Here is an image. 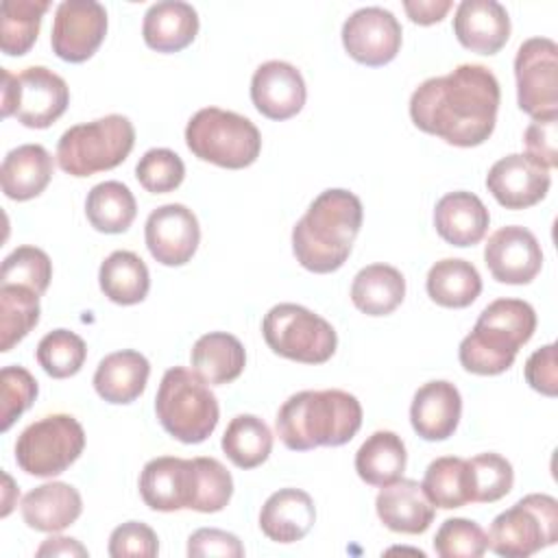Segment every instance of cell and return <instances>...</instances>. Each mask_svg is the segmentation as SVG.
Masks as SVG:
<instances>
[{"instance_id": "obj_1", "label": "cell", "mask_w": 558, "mask_h": 558, "mask_svg": "<svg viewBox=\"0 0 558 558\" xmlns=\"http://www.w3.org/2000/svg\"><path fill=\"white\" fill-rule=\"evenodd\" d=\"M499 100L497 76L486 65L462 63L412 92L410 118L423 133L471 148L493 135Z\"/></svg>"}, {"instance_id": "obj_2", "label": "cell", "mask_w": 558, "mask_h": 558, "mask_svg": "<svg viewBox=\"0 0 558 558\" xmlns=\"http://www.w3.org/2000/svg\"><path fill=\"white\" fill-rule=\"evenodd\" d=\"M362 218L364 209L353 192L342 187L320 192L292 229L296 262L316 275L342 268L360 233Z\"/></svg>"}, {"instance_id": "obj_3", "label": "cell", "mask_w": 558, "mask_h": 558, "mask_svg": "<svg viewBox=\"0 0 558 558\" xmlns=\"http://www.w3.org/2000/svg\"><path fill=\"white\" fill-rule=\"evenodd\" d=\"M277 436L292 451L340 447L362 427V405L355 395L329 390H301L277 412Z\"/></svg>"}, {"instance_id": "obj_4", "label": "cell", "mask_w": 558, "mask_h": 558, "mask_svg": "<svg viewBox=\"0 0 558 558\" xmlns=\"http://www.w3.org/2000/svg\"><path fill=\"white\" fill-rule=\"evenodd\" d=\"M536 312L521 299H497L488 303L462 338L458 357L473 375H499L508 371L519 349L534 336Z\"/></svg>"}, {"instance_id": "obj_5", "label": "cell", "mask_w": 558, "mask_h": 558, "mask_svg": "<svg viewBox=\"0 0 558 558\" xmlns=\"http://www.w3.org/2000/svg\"><path fill=\"white\" fill-rule=\"evenodd\" d=\"M155 414L172 438L196 445L214 434L220 408L216 395L194 371L172 366L157 388Z\"/></svg>"}, {"instance_id": "obj_6", "label": "cell", "mask_w": 558, "mask_h": 558, "mask_svg": "<svg viewBox=\"0 0 558 558\" xmlns=\"http://www.w3.org/2000/svg\"><path fill=\"white\" fill-rule=\"evenodd\" d=\"M135 144V126L111 113L70 126L57 142V163L72 177H92L120 166Z\"/></svg>"}, {"instance_id": "obj_7", "label": "cell", "mask_w": 558, "mask_h": 558, "mask_svg": "<svg viewBox=\"0 0 558 558\" xmlns=\"http://www.w3.org/2000/svg\"><path fill=\"white\" fill-rule=\"evenodd\" d=\"M185 144L203 161L240 170L259 157L262 135L248 118L220 107H205L190 118Z\"/></svg>"}, {"instance_id": "obj_8", "label": "cell", "mask_w": 558, "mask_h": 558, "mask_svg": "<svg viewBox=\"0 0 558 558\" xmlns=\"http://www.w3.org/2000/svg\"><path fill=\"white\" fill-rule=\"evenodd\" d=\"M488 547L497 556L527 558L558 541V501L532 493L499 512L488 530Z\"/></svg>"}, {"instance_id": "obj_9", "label": "cell", "mask_w": 558, "mask_h": 558, "mask_svg": "<svg viewBox=\"0 0 558 558\" xmlns=\"http://www.w3.org/2000/svg\"><path fill=\"white\" fill-rule=\"evenodd\" d=\"M262 333L272 353L301 364H325L338 347L331 323L296 303L270 307L264 316Z\"/></svg>"}, {"instance_id": "obj_10", "label": "cell", "mask_w": 558, "mask_h": 558, "mask_svg": "<svg viewBox=\"0 0 558 558\" xmlns=\"http://www.w3.org/2000/svg\"><path fill=\"white\" fill-rule=\"evenodd\" d=\"M83 449V425L72 414H48L17 436L15 462L28 475L54 477L74 464Z\"/></svg>"}, {"instance_id": "obj_11", "label": "cell", "mask_w": 558, "mask_h": 558, "mask_svg": "<svg viewBox=\"0 0 558 558\" xmlns=\"http://www.w3.org/2000/svg\"><path fill=\"white\" fill-rule=\"evenodd\" d=\"M517 102L534 118L558 116V46L549 37L525 39L514 57Z\"/></svg>"}, {"instance_id": "obj_12", "label": "cell", "mask_w": 558, "mask_h": 558, "mask_svg": "<svg viewBox=\"0 0 558 558\" xmlns=\"http://www.w3.org/2000/svg\"><path fill=\"white\" fill-rule=\"evenodd\" d=\"M107 35V11L96 0H63L52 20V52L68 63H83Z\"/></svg>"}, {"instance_id": "obj_13", "label": "cell", "mask_w": 558, "mask_h": 558, "mask_svg": "<svg viewBox=\"0 0 558 558\" xmlns=\"http://www.w3.org/2000/svg\"><path fill=\"white\" fill-rule=\"evenodd\" d=\"M399 20L381 7H362L342 24V46L351 59L368 68L390 63L401 48Z\"/></svg>"}, {"instance_id": "obj_14", "label": "cell", "mask_w": 558, "mask_h": 558, "mask_svg": "<svg viewBox=\"0 0 558 558\" xmlns=\"http://www.w3.org/2000/svg\"><path fill=\"white\" fill-rule=\"evenodd\" d=\"M140 495L150 510H194L198 495L196 460L174 456H159L148 460L140 473Z\"/></svg>"}, {"instance_id": "obj_15", "label": "cell", "mask_w": 558, "mask_h": 558, "mask_svg": "<svg viewBox=\"0 0 558 558\" xmlns=\"http://www.w3.org/2000/svg\"><path fill=\"white\" fill-rule=\"evenodd\" d=\"M144 240L155 262L163 266H183L198 248L201 227L192 209L181 203H168L148 214Z\"/></svg>"}, {"instance_id": "obj_16", "label": "cell", "mask_w": 558, "mask_h": 558, "mask_svg": "<svg viewBox=\"0 0 558 558\" xmlns=\"http://www.w3.org/2000/svg\"><path fill=\"white\" fill-rule=\"evenodd\" d=\"M484 262L495 281L523 286L541 272L543 251L530 229L508 225L488 238L484 246Z\"/></svg>"}, {"instance_id": "obj_17", "label": "cell", "mask_w": 558, "mask_h": 558, "mask_svg": "<svg viewBox=\"0 0 558 558\" xmlns=\"http://www.w3.org/2000/svg\"><path fill=\"white\" fill-rule=\"evenodd\" d=\"M70 105L68 83L44 65H31L17 74L15 118L28 129H48Z\"/></svg>"}, {"instance_id": "obj_18", "label": "cell", "mask_w": 558, "mask_h": 558, "mask_svg": "<svg viewBox=\"0 0 558 558\" xmlns=\"http://www.w3.org/2000/svg\"><path fill=\"white\" fill-rule=\"evenodd\" d=\"M549 185V170L541 168L523 153L497 159L486 174L488 192L506 209H525L541 203L547 196Z\"/></svg>"}, {"instance_id": "obj_19", "label": "cell", "mask_w": 558, "mask_h": 558, "mask_svg": "<svg viewBox=\"0 0 558 558\" xmlns=\"http://www.w3.org/2000/svg\"><path fill=\"white\" fill-rule=\"evenodd\" d=\"M305 98V81L292 63L266 61L253 72L251 100L262 116L288 120L303 109Z\"/></svg>"}, {"instance_id": "obj_20", "label": "cell", "mask_w": 558, "mask_h": 558, "mask_svg": "<svg viewBox=\"0 0 558 558\" xmlns=\"http://www.w3.org/2000/svg\"><path fill=\"white\" fill-rule=\"evenodd\" d=\"M453 35L471 52L495 54L510 37V15L497 0H462L453 15Z\"/></svg>"}, {"instance_id": "obj_21", "label": "cell", "mask_w": 558, "mask_h": 558, "mask_svg": "<svg viewBox=\"0 0 558 558\" xmlns=\"http://www.w3.org/2000/svg\"><path fill=\"white\" fill-rule=\"evenodd\" d=\"M462 414L460 390L445 379L423 384L410 405L412 429L423 440H447L453 436Z\"/></svg>"}, {"instance_id": "obj_22", "label": "cell", "mask_w": 558, "mask_h": 558, "mask_svg": "<svg viewBox=\"0 0 558 558\" xmlns=\"http://www.w3.org/2000/svg\"><path fill=\"white\" fill-rule=\"evenodd\" d=\"M375 510L379 521L399 534H423L436 514L423 486L416 480L403 477L381 486L375 499Z\"/></svg>"}, {"instance_id": "obj_23", "label": "cell", "mask_w": 558, "mask_h": 558, "mask_svg": "<svg viewBox=\"0 0 558 558\" xmlns=\"http://www.w3.org/2000/svg\"><path fill=\"white\" fill-rule=\"evenodd\" d=\"M490 225V214L473 192H449L434 207L436 233L451 246L477 244Z\"/></svg>"}, {"instance_id": "obj_24", "label": "cell", "mask_w": 558, "mask_h": 558, "mask_svg": "<svg viewBox=\"0 0 558 558\" xmlns=\"http://www.w3.org/2000/svg\"><path fill=\"white\" fill-rule=\"evenodd\" d=\"M316 521L314 499L301 488H279L259 510V527L275 543L301 541Z\"/></svg>"}, {"instance_id": "obj_25", "label": "cell", "mask_w": 558, "mask_h": 558, "mask_svg": "<svg viewBox=\"0 0 558 558\" xmlns=\"http://www.w3.org/2000/svg\"><path fill=\"white\" fill-rule=\"evenodd\" d=\"M83 512V499L72 484L48 482L22 499V519L37 532H61Z\"/></svg>"}, {"instance_id": "obj_26", "label": "cell", "mask_w": 558, "mask_h": 558, "mask_svg": "<svg viewBox=\"0 0 558 558\" xmlns=\"http://www.w3.org/2000/svg\"><path fill=\"white\" fill-rule=\"evenodd\" d=\"M198 33V13L181 0H161L148 7L142 22V35L148 48L157 52H179L187 48Z\"/></svg>"}, {"instance_id": "obj_27", "label": "cell", "mask_w": 558, "mask_h": 558, "mask_svg": "<svg viewBox=\"0 0 558 558\" xmlns=\"http://www.w3.org/2000/svg\"><path fill=\"white\" fill-rule=\"evenodd\" d=\"M150 375L148 360L133 349H122L116 353H109L100 360L96 373H94V388L100 399L113 405H126L135 401Z\"/></svg>"}, {"instance_id": "obj_28", "label": "cell", "mask_w": 558, "mask_h": 558, "mask_svg": "<svg viewBox=\"0 0 558 558\" xmlns=\"http://www.w3.org/2000/svg\"><path fill=\"white\" fill-rule=\"evenodd\" d=\"M52 157L41 144H22L7 153L0 181L11 201H31L39 196L52 179Z\"/></svg>"}, {"instance_id": "obj_29", "label": "cell", "mask_w": 558, "mask_h": 558, "mask_svg": "<svg viewBox=\"0 0 558 558\" xmlns=\"http://www.w3.org/2000/svg\"><path fill=\"white\" fill-rule=\"evenodd\" d=\"M192 371L211 386L231 384L246 366V351L242 342L227 331H209L201 336L190 353Z\"/></svg>"}, {"instance_id": "obj_30", "label": "cell", "mask_w": 558, "mask_h": 558, "mask_svg": "<svg viewBox=\"0 0 558 558\" xmlns=\"http://www.w3.org/2000/svg\"><path fill=\"white\" fill-rule=\"evenodd\" d=\"M405 296L403 275L388 264H371L362 268L351 283V301L366 316L392 314Z\"/></svg>"}, {"instance_id": "obj_31", "label": "cell", "mask_w": 558, "mask_h": 558, "mask_svg": "<svg viewBox=\"0 0 558 558\" xmlns=\"http://www.w3.org/2000/svg\"><path fill=\"white\" fill-rule=\"evenodd\" d=\"M408 464V453L401 436L388 429L373 432L355 453V471L371 486L397 482Z\"/></svg>"}, {"instance_id": "obj_32", "label": "cell", "mask_w": 558, "mask_h": 558, "mask_svg": "<svg viewBox=\"0 0 558 558\" xmlns=\"http://www.w3.org/2000/svg\"><path fill=\"white\" fill-rule=\"evenodd\" d=\"M425 288L434 303L451 310H462L480 296L482 277L471 262L445 257L429 268Z\"/></svg>"}, {"instance_id": "obj_33", "label": "cell", "mask_w": 558, "mask_h": 558, "mask_svg": "<svg viewBox=\"0 0 558 558\" xmlns=\"http://www.w3.org/2000/svg\"><path fill=\"white\" fill-rule=\"evenodd\" d=\"M98 283L111 303L135 305L146 299L150 275L142 257L133 251H113L100 264Z\"/></svg>"}, {"instance_id": "obj_34", "label": "cell", "mask_w": 558, "mask_h": 558, "mask_svg": "<svg viewBox=\"0 0 558 558\" xmlns=\"http://www.w3.org/2000/svg\"><path fill=\"white\" fill-rule=\"evenodd\" d=\"M427 499L434 508L453 510L473 501L469 460L456 456H442L429 462L421 482Z\"/></svg>"}, {"instance_id": "obj_35", "label": "cell", "mask_w": 558, "mask_h": 558, "mask_svg": "<svg viewBox=\"0 0 558 558\" xmlns=\"http://www.w3.org/2000/svg\"><path fill=\"white\" fill-rule=\"evenodd\" d=\"M85 216L100 233H124L137 216V203L124 183L102 181L89 190Z\"/></svg>"}, {"instance_id": "obj_36", "label": "cell", "mask_w": 558, "mask_h": 558, "mask_svg": "<svg viewBox=\"0 0 558 558\" xmlns=\"http://www.w3.org/2000/svg\"><path fill=\"white\" fill-rule=\"evenodd\" d=\"M222 451L238 469H255L272 451V434L255 414H238L222 434Z\"/></svg>"}, {"instance_id": "obj_37", "label": "cell", "mask_w": 558, "mask_h": 558, "mask_svg": "<svg viewBox=\"0 0 558 558\" xmlns=\"http://www.w3.org/2000/svg\"><path fill=\"white\" fill-rule=\"evenodd\" d=\"M48 0H4L0 4V48L9 57L26 54L41 26Z\"/></svg>"}, {"instance_id": "obj_38", "label": "cell", "mask_w": 558, "mask_h": 558, "mask_svg": "<svg viewBox=\"0 0 558 558\" xmlns=\"http://www.w3.org/2000/svg\"><path fill=\"white\" fill-rule=\"evenodd\" d=\"M39 294L20 283H0V351H11L39 323Z\"/></svg>"}, {"instance_id": "obj_39", "label": "cell", "mask_w": 558, "mask_h": 558, "mask_svg": "<svg viewBox=\"0 0 558 558\" xmlns=\"http://www.w3.org/2000/svg\"><path fill=\"white\" fill-rule=\"evenodd\" d=\"M35 357L46 375L54 379H65L83 368L87 347L78 333L68 329H54L39 340Z\"/></svg>"}, {"instance_id": "obj_40", "label": "cell", "mask_w": 558, "mask_h": 558, "mask_svg": "<svg viewBox=\"0 0 558 558\" xmlns=\"http://www.w3.org/2000/svg\"><path fill=\"white\" fill-rule=\"evenodd\" d=\"M473 501L493 504L506 497L514 484L512 464L499 453H480L469 460Z\"/></svg>"}, {"instance_id": "obj_41", "label": "cell", "mask_w": 558, "mask_h": 558, "mask_svg": "<svg viewBox=\"0 0 558 558\" xmlns=\"http://www.w3.org/2000/svg\"><path fill=\"white\" fill-rule=\"evenodd\" d=\"M52 279V262L37 246H17L2 262L0 283H20L33 288L39 296L48 290Z\"/></svg>"}, {"instance_id": "obj_42", "label": "cell", "mask_w": 558, "mask_h": 558, "mask_svg": "<svg viewBox=\"0 0 558 558\" xmlns=\"http://www.w3.org/2000/svg\"><path fill=\"white\" fill-rule=\"evenodd\" d=\"M434 549L440 558H480L488 549V536L475 521L453 517L438 527Z\"/></svg>"}, {"instance_id": "obj_43", "label": "cell", "mask_w": 558, "mask_h": 558, "mask_svg": "<svg viewBox=\"0 0 558 558\" xmlns=\"http://www.w3.org/2000/svg\"><path fill=\"white\" fill-rule=\"evenodd\" d=\"M135 177L146 192L168 194L183 183L185 163L170 148H150L140 157L135 166Z\"/></svg>"}, {"instance_id": "obj_44", "label": "cell", "mask_w": 558, "mask_h": 558, "mask_svg": "<svg viewBox=\"0 0 558 558\" xmlns=\"http://www.w3.org/2000/svg\"><path fill=\"white\" fill-rule=\"evenodd\" d=\"M37 381L24 366H4L0 371V432L9 427L33 405Z\"/></svg>"}, {"instance_id": "obj_45", "label": "cell", "mask_w": 558, "mask_h": 558, "mask_svg": "<svg viewBox=\"0 0 558 558\" xmlns=\"http://www.w3.org/2000/svg\"><path fill=\"white\" fill-rule=\"evenodd\" d=\"M198 466L196 512H220L233 495V477L216 458H194Z\"/></svg>"}, {"instance_id": "obj_46", "label": "cell", "mask_w": 558, "mask_h": 558, "mask_svg": "<svg viewBox=\"0 0 558 558\" xmlns=\"http://www.w3.org/2000/svg\"><path fill=\"white\" fill-rule=\"evenodd\" d=\"M159 554V541L150 525L142 521H126L118 525L109 536L111 558H155Z\"/></svg>"}, {"instance_id": "obj_47", "label": "cell", "mask_w": 558, "mask_h": 558, "mask_svg": "<svg viewBox=\"0 0 558 558\" xmlns=\"http://www.w3.org/2000/svg\"><path fill=\"white\" fill-rule=\"evenodd\" d=\"M525 155L538 163L545 170H554L558 166V116H547V118H534L525 133Z\"/></svg>"}, {"instance_id": "obj_48", "label": "cell", "mask_w": 558, "mask_h": 558, "mask_svg": "<svg viewBox=\"0 0 558 558\" xmlns=\"http://www.w3.org/2000/svg\"><path fill=\"white\" fill-rule=\"evenodd\" d=\"M187 556L203 558V556H222V558H242L244 547L240 538L231 532L218 527H201L187 538Z\"/></svg>"}, {"instance_id": "obj_49", "label": "cell", "mask_w": 558, "mask_h": 558, "mask_svg": "<svg viewBox=\"0 0 558 558\" xmlns=\"http://www.w3.org/2000/svg\"><path fill=\"white\" fill-rule=\"evenodd\" d=\"M525 381L530 388L545 397L558 395V366H556V344H545L536 349L525 362Z\"/></svg>"}, {"instance_id": "obj_50", "label": "cell", "mask_w": 558, "mask_h": 558, "mask_svg": "<svg viewBox=\"0 0 558 558\" xmlns=\"http://www.w3.org/2000/svg\"><path fill=\"white\" fill-rule=\"evenodd\" d=\"M403 9L414 24L429 26L447 15L451 0H403Z\"/></svg>"}, {"instance_id": "obj_51", "label": "cell", "mask_w": 558, "mask_h": 558, "mask_svg": "<svg viewBox=\"0 0 558 558\" xmlns=\"http://www.w3.org/2000/svg\"><path fill=\"white\" fill-rule=\"evenodd\" d=\"M39 558L44 556H87V549L76 541V538H68V536H50L46 538L37 551Z\"/></svg>"}, {"instance_id": "obj_52", "label": "cell", "mask_w": 558, "mask_h": 558, "mask_svg": "<svg viewBox=\"0 0 558 558\" xmlns=\"http://www.w3.org/2000/svg\"><path fill=\"white\" fill-rule=\"evenodd\" d=\"M15 98H17V74H11L2 68V118L15 116Z\"/></svg>"}]
</instances>
